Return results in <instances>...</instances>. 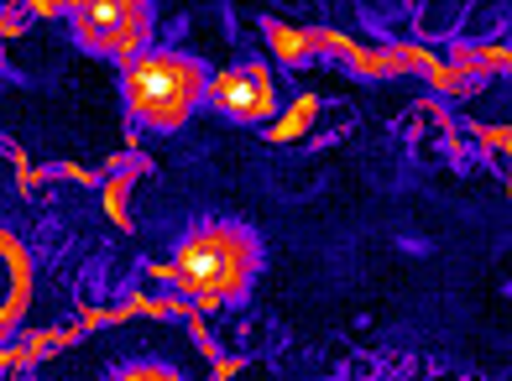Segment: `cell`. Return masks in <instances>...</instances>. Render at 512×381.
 <instances>
[{"instance_id":"obj_1","label":"cell","mask_w":512,"mask_h":381,"mask_svg":"<svg viewBox=\"0 0 512 381\" xmlns=\"http://www.w3.org/2000/svg\"><path fill=\"white\" fill-rule=\"evenodd\" d=\"M256 272H262V246L246 225H194L173 246L162 282L194 303H230L251 293Z\"/></svg>"},{"instance_id":"obj_2","label":"cell","mask_w":512,"mask_h":381,"mask_svg":"<svg viewBox=\"0 0 512 381\" xmlns=\"http://www.w3.org/2000/svg\"><path fill=\"white\" fill-rule=\"evenodd\" d=\"M209 68L173 47H142L121 63V100L142 131H183L204 110Z\"/></svg>"},{"instance_id":"obj_3","label":"cell","mask_w":512,"mask_h":381,"mask_svg":"<svg viewBox=\"0 0 512 381\" xmlns=\"http://www.w3.org/2000/svg\"><path fill=\"white\" fill-rule=\"evenodd\" d=\"M68 37L95 58L126 63L152 47V0H68Z\"/></svg>"},{"instance_id":"obj_4","label":"cell","mask_w":512,"mask_h":381,"mask_svg":"<svg viewBox=\"0 0 512 381\" xmlns=\"http://www.w3.org/2000/svg\"><path fill=\"white\" fill-rule=\"evenodd\" d=\"M204 105L220 110L225 121H236V126H262L277 110V89H272V74L262 63H230L220 74H209Z\"/></svg>"},{"instance_id":"obj_5","label":"cell","mask_w":512,"mask_h":381,"mask_svg":"<svg viewBox=\"0 0 512 381\" xmlns=\"http://www.w3.org/2000/svg\"><path fill=\"white\" fill-rule=\"evenodd\" d=\"M110 381H183L173 366H157V361H136V366H121Z\"/></svg>"},{"instance_id":"obj_6","label":"cell","mask_w":512,"mask_h":381,"mask_svg":"<svg viewBox=\"0 0 512 381\" xmlns=\"http://www.w3.org/2000/svg\"><path fill=\"white\" fill-rule=\"evenodd\" d=\"M0 74H6V58H0Z\"/></svg>"}]
</instances>
